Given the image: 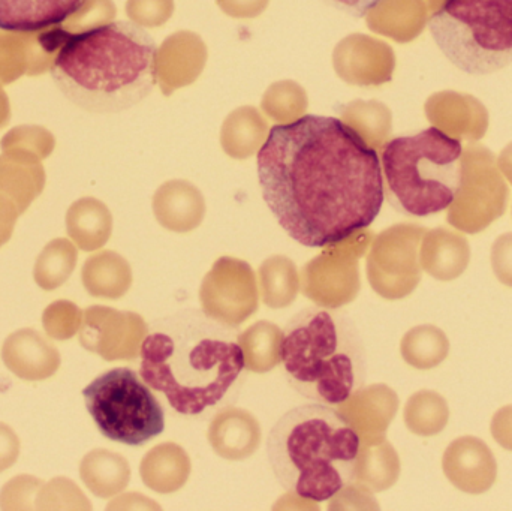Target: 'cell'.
Wrapping results in <instances>:
<instances>
[{"label": "cell", "mask_w": 512, "mask_h": 511, "mask_svg": "<svg viewBox=\"0 0 512 511\" xmlns=\"http://www.w3.org/2000/svg\"><path fill=\"white\" fill-rule=\"evenodd\" d=\"M256 165L268 209L307 248L346 242L369 228L384 204L378 150L336 117L307 114L273 126Z\"/></svg>", "instance_id": "1"}, {"label": "cell", "mask_w": 512, "mask_h": 511, "mask_svg": "<svg viewBox=\"0 0 512 511\" xmlns=\"http://www.w3.org/2000/svg\"><path fill=\"white\" fill-rule=\"evenodd\" d=\"M140 356L144 383L183 417L207 419L236 404L248 378L239 333L197 309L156 320Z\"/></svg>", "instance_id": "2"}, {"label": "cell", "mask_w": 512, "mask_h": 511, "mask_svg": "<svg viewBox=\"0 0 512 511\" xmlns=\"http://www.w3.org/2000/svg\"><path fill=\"white\" fill-rule=\"evenodd\" d=\"M155 39L132 21H110L66 35L50 66L60 92L89 113H119L152 93Z\"/></svg>", "instance_id": "3"}, {"label": "cell", "mask_w": 512, "mask_h": 511, "mask_svg": "<svg viewBox=\"0 0 512 511\" xmlns=\"http://www.w3.org/2000/svg\"><path fill=\"white\" fill-rule=\"evenodd\" d=\"M361 440L331 405H300L283 414L267 438V459L289 494L325 503L357 479Z\"/></svg>", "instance_id": "4"}, {"label": "cell", "mask_w": 512, "mask_h": 511, "mask_svg": "<svg viewBox=\"0 0 512 511\" xmlns=\"http://www.w3.org/2000/svg\"><path fill=\"white\" fill-rule=\"evenodd\" d=\"M279 362L289 387L318 404L351 399L366 384L367 356L354 321L336 309H303L286 324Z\"/></svg>", "instance_id": "5"}, {"label": "cell", "mask_w": 512, "mask_h": 511, "mask_svg": "<svg viewBox=\"0 0 512 511\" xmlns=\"http://www.w3.org/2000/svg\"><path fill=\"white\" fill-rule=\"evenodd\" d=\"M381 164L388 201L412 218L444 212L465 183L462 141L436 126L385 143Z\"/></svg>", "instance_id": "6"}, {"label": "cell", "mask_w": 512, "mask_h": 511, "mask_svg": "<svg viewBox=\"0 0 512 511\" xmlns=\"http://www.w3.org/2000/svg\"><path fill=\"white\" fill-rule=\"evenodd\" d=\"M430 33L460 71L487 75L512 63V0H444Z\"/></svg>", "instance_id": "7"}, {"label": "cell", "mask_w": 512, "mask_h": 511, "mask_svg": "<svg viewBox=\"0 0 512 511\" xmlns=\"http://www.w3.org/2000/svg\"><path fill=\"white\" fill-rule=\"evenodd\" d=\"M83 398L102 437L114 443L140 447L164 432V407L132 369L104 372L83 390Z\"/></svg>", "instance_id": "8"}, {"label": "cell", "mask_w": 512, "mask_h": 511, "mask_svg": "<svg viewBox=\"0 0 512 511\" xmlns=\"http://www.w3.org/2000/svg\"><path fill=\"white\" fill-rule=\"evenodd\" d=\"M333 66L336 74L352 86H379L393 77L396 57L384 41L354 33L334 48Z\"/></svg>", "instance_id": "9"}, {"label": "cell", "mask_w": 512, "mask_h": 511, "mask_svg": "<svg viewBox=\"0 0 512 511\" xmlns=\"http://www.w3.org/2000/svg\"><path fill=\"white\" fill-rule=\"evenodd\" d=\"M206 42L200 35L188 30L168 36L156 54V77L165 96L189 86L198 80L206 68Z\"/></svg>", "instance_id": "10"}, {"label": "cell", "mask_w": 512, "mask_h": 511, "mask_svg": "<svg viewBox=\"0 0 512 511\" xmlns=\"http://www.w3.org/2000/svg\"><path fill=\"white\" fill-rule=\"evenodd\" d=\"M87 0H0V30L35 33L74 17Z\"/></svg>", "instance_id": "11"}, {"label": "cell", "mask_w": 512, "mask_h": 511, "mask_svg": "<svg viewBox=\"0 0 512 511\" xmlns=\"http://www.w3.org/2000/svg\"><path fill=\"white\" fill-rule=\"evenodd\" d=\"M153 210L162 227L176 233H188L203 221L206 203L192 183L171 180L156 191Z\"/></svg>", "instance_id": "12"}, {"label": "cell", "mask_w": 512, "mask_h": 511, "mask_svg": "<svg viewBox=\"0 0 512 511\" xmlns=\"http://www.w3.org/2000/svg\"><path fill=\"white\" fill-rule=\"evenodd\" d=\"M3 360L17 377L44 380L60 365V356L36 330L24 329L6 339Z\"/></svg>", "instance_id": "13"}, {"label": "cell", "mask_w": 512, "mask_h": 511, "mask_svg": "<svg viewBox=\"0 0 512 511\" xmlns=\"http://www.w3.org/2000/svg\"><path fill=\"white\" fill-rule=\"evenodd\" d=\"M209 440L213 450L222 458L242 461L258 449L261 429L248 411L228 407L213 419Z\"/></svg>", "instance_id": "14"}, {"label": "cell", "mask_w": 512, "mask_h": 511, "mask_svg": "<svg viewBox=\"0 0 512 511\" xmlns=\"http://www.w3.org/2000/svg\"><path fill=\"white\" fill-rule=\"evenodd\" d=\"M372 32L397 42H409L423 32L427 23L424 0H379L366 14Z\"/></svg>", "instance_id": "15"}, {"label": "cell", "mask_w": 512, "mask_h": 511, "mask_svg": "<svg viewBox=\"0 0 512 511\" xmlns=\"http://www.w3.org/2000/svg\"><path fill=\"white\" fill-rule=\"evenodd\" d=\"M268 125L251 105L231 111L221 128V146L233 159H248L259 152L268 137Z\"/></svg>", "instance_id": "16"}, {"label": "cell", "mask_w": 512, "mask_h": 511, "mask_svg": "<svg viewBox=\"0 0 512 511\" xmlns=\"http://www.w3.org/2000/svg\"><path fill=\"white\" fill-rule=\"evenodd\" d=\"M66 227L81 249L93 251L110 239L113 219L104 203L95 198H83L68 210Z\"/></svg>", "instance_id": "17"}, {"label": "cell", "mask_w": 512, "mask_h": 511, "mask_svg": "<svg viewBox=\"0 0 512 511\" xmlns=\"http://www.w3.org/2000/svg\"><path fill=\"white\" fill-rule=\"evenodd\" d=\"M83 282L92 296L120 297L131 285L128 261L111 251L93 255L84 264Z\"/></svg>", "instance_id": "18"}, {"label": "cell", "mask_w": 512, "mask_h": 511, "mask_svg": "<svg viewBox=\"0 0 512 511\" xmlns=\"http://www.w3.org/2000/svg\"><path fill=\"white\" fill-rule=\"evenodd\" d=\"M340 120L354 129L370 147L378 150L391 131V113L378 101H357L340 107Z\"/></svg>", "instance_id": "19"}, {"label": "cell", "mask_w": 512, "mask_h": 511, "mask_svg": "<svg viewBox=\"0 0 512 511\" xmlns=\"http://www.w3.org/2000/svg\"><path fill=\"white\" fill-rule=\"evenodd\" d=\"M307 93L300 84L292 80L277 81L265 90L261 108L265 116L279 125L295 122L306 116Z\"/></svg>", "instance_id": "20"}, {"label": "cell", "mask_w": 512, "mask_h": 511, "mask_svg": "<svg viewBox=\"0 0 512 511\" xmlns=\"http://www.w3.org/2000/svg\"><path fill=\"white\" fill-rule=\"evenodd\" d=\"M264 302L273 308L286 306L295 299L298 290V275L295 264L286 257H271L264 261L261 269Z\"/></svg>", "instance_id": "21"}, {"label": "cell", "mask_w": 512, "mask_h": 511, "mask_svg": "<svg viewBox=\"0 0 512 511\" xmlns=\"http://www.w3.org/2000/svg\"><path fill=\"white\" fill-rule=\"evenodd\" d=\"M77 251L65 239L53 240L45 246L35 266V279L42 290H56L74 270Z\"/></svg>", "instance_id": "22"}, {"label": "cell", "mask_w": 512, "mask_h": 511, "mask_svg": "<svg viewBox=\"0 0 512 511\" xmlns=\"http://www.w3.org/2000/svg\"><path fill=\"white\" fill-rule=\"evenodd\" d=\"M126 14L140 27H161L173 17L174 0H128Z\"/></svg>", "instance_id": "23"}, {"label": "cell", "mask_w": 512, "mask_h": 511, "mask_svg": "<svg viewBox=\"0 0 512 511\" xmlns=\"http://www.w3.org/2000/svg\"><path fill=\"white\" fill-rule=\"evenodd\" d=\"M219 8L233 18H256L270 5V0H216Z\"/></svg>", "instance_id": "24"}, {"label": "cell", "mask_w": 512, "mask_h": 511, "mask_svg": "<svg viewBox=\"0 0 512 511\" xmlns=\"http://www.w3.org/2000/svg\"><path fill=\"white\" fill-rule=\"evenodd\" d=\"M18 449L17 435L11 428L0 423V473L17 461Z\"/></svg>", "instance_id": "25"}, {"label": "cell", "mask_w": 512, "mask_h": 511, "mask_svg": "<svg viewBox=\"0 0 512 511\" xmlns=\"http://www.w3.org/2000/svg\"><path fill=\"white\" fill-rule=\"evenodd\" d=\"M328 5L352 17H366L367 12L372 6H375L379 0H324Z\"/></svg>", "instance_id": "26"}, {"label": "cell", "mask_w": 512, "mask_h": 511, "mask_svg": "<svg viewBox=\"0 0 512 511\" xmlns=\"http://www.w3.org/2000/svg\"><path fill=\"white\" fill-rule=\"evenodd\" d=\"M442 3H444V0H429V8L432 9V11H436Z\"/></svg>", "instance_id": "27"}]
</instances>
